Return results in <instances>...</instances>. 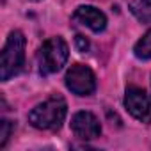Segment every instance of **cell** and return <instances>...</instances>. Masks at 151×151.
<instances>
[{
  "mask_svg": "<svg viewBox=\"0 0 151 151\" xmlns=\"http://www.w3.org/2000/svg\"><path fill=\"white\" fill-rule=\"evenodd\" d=\"M68 103L62 96L53 94L36 105L29 114V123L37 130H59L66 119Z\"/></svg>",
  "mask_w": 151,
  "mask_h": 151,
  "instance_id": "1",
  "label": "cell"
},
{
  "mask_svg": "<svg viewBox=\"0 0 151 151\" xmlns=\"http://www.w3.org/2000/svg\"><path fill=\"white\" fill-rule=\"evenodd\" d=\"M25 64V36L20 30H13L4 45L0 59V80L7 82L16 77Z\"/></svg>",
  "mask_w": 151,
  "mask_h": 151,
  "instance_id": "2",
  "label": "cell"
},
{
  "mask_svg": "<svg viewBox=\"0 0 151 151\" xmlns=\"http://www.w3.org/2000/svg\"><path fill=\"white\" fill-rule=\"evenodd\" d=\"M69 57V48L62 37H50L46 39L39 52H37V62H39V71L41 75H52L62 69V66L68 62Z\"/></svg>",
  "mask_w": 151,
  "mask_h": 151,
  "instance_id": "3",
  "label": "cell"
},
{
  "mask_svg": "<svg viewBox=\"0 0 151 151\" xmlns=\"http://www.w3.org/2000/svg\"><path fill=\"white\" fill-rule=\"evenodd\" d=\"M66 86L77 96H89L96 91V77L91 68L84 64H73L66 73Z\"/></svg>",
  "mask_w": 151,
  "mask_h": 151,
  "instance_id": "4",
  "label": "cell"
},
{
  "mask_svg": "<svg viewBox=\"0 0 151 151\" xmlns=\"http://www.w3.org/2000/svg\"><path fill=\"white\" fill-rule=\"evenodd\" d=\"M124 107L140 123H151V98L146 94V91L139 87H128L124 94Z\"/></svg>",
  "mask_w": 151,
  "mask_h": 151,
  "instance_id": "5",
  "label": "cell"
},
{
  "mask_svg": "<svg viewBox=\"0 0 151 151\" xmlns=\"http://www.w3.org/2000/svg\"><path fill=\"white\" fill-rule=\"evenodd\" d=\"M71 132L82 140H93L101 135V124L93 112L80 110L71 117Z\"/></svg>",
  "mask_w": 151,
  "mask_h": 151,
  "instance_id": "6",
  "label": "cell"
},
{
  "mask_svg": "<svg viewBox=\"0 0 151 151\" xmlns=\"http://www.w3.org/2000/svg\"><path fill=\"white\" fill-rule=\"evenodd\" d=\"M73 20L82 23V25H86V27H89L93 32H101L107 27V16L100 9H96L93 6H80V7H77V11L73 13Z\"/></svg>",
  "mask_w": 151,
  "mask_h": 151,
  "instance_id": "7",
  "label": "cell"
},
{
  "mask_svg": "<svg viewBox=\"0 0 151 151\" xmlns=\"http://www.w3.org/2000/svg\"><path fill=\"white\" fill-rule=\"evenodd\" d=\"M133 53L140 60H149L151 59V30H147L133 46Z\"/></svg>",
  "mask_w": 151,
  "mask_h": 151,
  "instance_id": "8",
  "label": "cell"
},
{
  "mask_svg": "<svg viewBox=\"0 0 151 151\" xmlns=\"http://www.w3.org/2000/svg\"><path fill=\"white\" fill-rule=\"evenodd\" d=\"M130 7H132V13L137 16L139 22L142 23H151V6L146 4V2H137V0H132L130 2Z\"/></svg>",
  "mask_w": 151,
  "mask_h": 151,
  "instance_id": "9",
  "label": "cell"
},
{
  "mask_svg": "<svg viewBox=\"0 0 151 151\" xmlns=\"http://www.w3.org/2000/svg\"><path fill=\"white\" fill-rule=\"evenodd\" d=\"M11 130H13V123L7 121V119H2V123H0V147H4L7 144Z\"/></svg>",
  "mask_w": 151,
  "mask_h": 151,
  "instance_id": "10",
  "label": "cell"
},
{
  "mask_svg": "<svg viewBox=\"0 0 151 151\" xmlns=\"http://www.w3.org/2000/svg\"><path fill=\"white\" fill-rule=\"evenodd\" d=\"M75 43H77V48H78L80 53H86V52L89 50V41H87L84 36H80V34L75 37Z\"/></svg>",
  "mask_w": 151,
  "mask_h": 151,
  "instance_id": "11",
  "label": "cell"
},
{
  "mask_svg": "<svg viewBox=\"0 0 151 151\" xmlns=\"http://www.w3.org/2000/svg\"><path fill=\"white\" fill-rule=\"evenodd\" d=\"M142 2H146V4H149V6H151V0H142Z\"/></svg>",
  "mask_w": 151,
  "mask_h": 151,
  "instance_id": "12",
  "label": "cell"
}]
</instances>
